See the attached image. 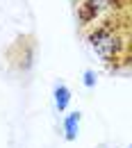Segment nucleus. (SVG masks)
<instances>
[{
	"mask_svg": "<svg viewBox=\"0 0 132 148\" xmlns=\"http://www.w3.org/2000/svg\"><path fill=\"white\" fill-rule=\"evenodd\" d=\"M89 43L103 62H114L123 50V39L112 27H98L89 34Z\"/></svg>",
	"mask_w": 132,
	"mask_h": 148,
	"instance_id": "obj_1",
	"label": "nucleus"
},
{
	"mask_svg": "<svg viewBox=\"0 0 132 148\" xmlns=\"http://www.w3.org/2000/svg\"><path fill=\"white\" fill-rule=\"evenodd\" d=\"M109 5H112V0H84V2L77 7V18L82 21V23H91V21H96Z\"/></svg>",
	"mask_w": 132,
	"mask_h": 148,
	"instance_id": "obj_2",
	"label": "nucleus"
},
{
	"mask_svg": "<svg viewBox=\"0 0 132 148\" xmlns=\"http://www.w3.org/2000/svg\"><path fill=\"white\" fill-rule=\"evenodd\" d=\"M80 121H82V114L80 112H68L66 116H64V121H62V125H64V137H66V141H75L77 139V132H80Z\"/></svg>",
	"mask_w": 132,
	"mask_h": 148,
	"instance_id": "obj_3",
	"label": "nucleus"
},
{
	"mask_svg": "<svg viewBox=\"0 0 132 148\" xmlns=\"http://www.w3.org/2000/svg\"><path fill=\"white\" fill-rule=\"evenodd\" d=\"M53 96H55V107L59 114L68 110V105H71V89L66 84H57L53 89Z\"/></svg>",
	"mask_w": 132,
	"mask_h": 148,
	"instance_id": "obj_4",
	"label": "nucleus"
},
{
	"mask_svg": "<svg viewBox=\"0 0 132 148\" xmlns=\"http://www.w3.org/2000/svg\"><path fill=\"white\" fill-rule=\"evenodd\" d=\"M82 82H84V87H87V89H94V87H96V73L87 69L84 75H82Z\"/></svg>",
	"mask_w": 132,
	"mask_h": 148,
	"instance_id": "obj_5",
	"label": "nucleus"
}]
</instances>
